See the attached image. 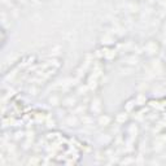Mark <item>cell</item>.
Segmentation results:
<instances>
[{
  "instance_id": "cell-3",
  "label": "cell",
  "mask_w": 166,
  "mask_h": 166,
  "mask_svg": "<svg viewBox=\"0 0 166 166\" xmlns=\"http://www.w3.org/2000/svg\"><path fill=\"white\" fill-rule=\"evenodd\" d=\"M92 104H96L95 109H92L93 113H100V112H101V100H100V99H95V100L92 101Z\"/></svg>"
},
{
  "instance_id": "cell-2",
  "label": "cell",
  "mask_w": 166,
  "mask_h": 166,
  "mask_svg": "<svg viewBox=\"0 0 166 166\" xmlns=\"http://www.w3.org/2000/svg\"><path fill=\"white\" fill-rule=\"evenodd\" d=\"M62 105H66V107H74L75 105V99L73 96H69V97H66L62 100Z\"/></svg>"
},
{
  "instance_id": "cell-1",
  "label": "cell",
  "mask_w": 166,
  "mask_h": 166,
  "mask_svg": "<svg viewBox=\"0 0 166 166\" xmlns=\"http://www.w3.org/2000/svg\"><path fill=\"white\" fill-rule=\"evenodd\" d=\"M110 121H112V118L110 117H108V116H100L99 117V125L100 126H107L108 123H110Z\"/></svg>"
},
{
  "instance_id": "cell-4",
  "label": "cell",
  "mask_w": 166,
  "mask_h": 166,
  "mask_svg": "<svg viewBox=\"0 0 166 166\" xmlns=\"http://www.w3.org/2000/svg\"><path fill=\"white\" fill-rule=\"evenodd\" d=\"M78 122L77 117H73V116H69L68 119H66V123H68L69 126H75V123Z\"/></svg>"
}]
</instances>
